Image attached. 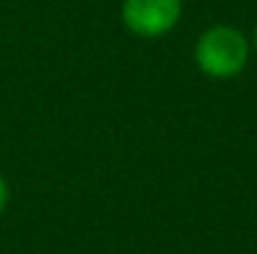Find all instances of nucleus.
Instances as JSON below:
<instances>
[{"instance_id": "1", "label": "nucleus", "mask_w": 257, "mask_h": 254, "mask_svg": "<svg viewBox=\"0 0 257 254\" xmlns=\"http://www.w3.org/2000/svg\"><path fill=\"white\" fill-rule=\"evenodd\" d=\"M250 58L247 38L232 25L207 28L195 45L197 68L212 80H227L245 70Z\"/></svg>"}, {"instance_id": "2", "label": "nucleus", "mask_w": 257, "mask_h": 254, "mask_svg": "<svg viewBox=\"0 0 257 254\" xmlns=\"http://www.w3.org/2000/svg\"><path fill=\"white\" fill-rule=\"evenodd\" d=\"M182 0H122V23L138 38H160L177 25Z\"/></svg>"}, {"instance_id": "3", "label": "nucleus", "mask_w": 257, "mask_h": 254, "mask_svg": "<svg viewBox=\"0 0 257 254\" xmlns=\"http://www.w3.org/2000/svg\"><path fill=\"white\" fill-rule=\"evenodd\" d=\"M8 199H10V189H8V182H5V177H3V172H0V212L5 209Z\"/></svg>"}, {"instance_id": "4", "label": "nucleus", "mask_w": 257, "mask_h": 254, "mask_svg": "<svg viewBox=\"0 0 257 254\" xmlns=\"http://www.w3.org/2000/svg\"><path fill=\"white\" fill-rule=\"evenodd\" d=\"M255 48H257V25H255Z\"/></svg>"}]
</instances>
